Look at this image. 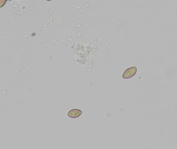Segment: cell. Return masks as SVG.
<instances>
[{"label":"cell","mask_w":177,"mask_h":149,"mask_svg":"<svg viewBox=\"0 0 177 149\" xmlns=\"http://www.w3.org/2000/svg\"><path fill=\"white\" fill-rule=\"evenodd\" d=\"M137 72V67L136 66L131 67L126 69L123 73L122 77L124 79H128L135 75Z\"/></svg>","instance_id":"obj_1"},{"label":"cell","mask_w":177,"mask_h":149,"mask_svg":"<svg viewBox=\"0 0 177 149\" xmlns=\"http://www.w3.org/2000/svg\"><path fill=\"white\" fill-rule=\"evenodd\" d=\"M81 114H82V111L80 110L74 109H72L68 112L67 116L70 118H76L79 117V116H80Z\"/></svg>","instance_id":"obj_2"},{"label":"cell","mask_w":177,"mask_h":149,"mask_svg":"<svg viewBox=\"0 0 177 149\" xmlns=\"http://www.w3.org/2000/svg\"><path fill=\"white\" fill-rule=\"evenodd\" d=\"M7 1V0H0V8L3 7Z\"/></svg>","instance_id":"obj_3"}]
</instances>
